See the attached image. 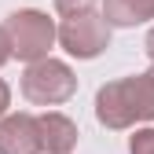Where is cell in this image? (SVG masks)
<instances>
[{
	"instance_id": "7c38bea8",
	"label": "cell",
	"mask_w": 154,
	"mask_h": 154,
	"mask_svg": "<svg viewBox=\"0 0 154 154\" xmlns=\"http://www.w3.org/2000/svg\"><path fill=\"white\" fill-rule=\"evenodd\" d=\"M147 55H150V63H154V29L147 33Z\"/></svg>"
},
{
	"instance_id": "8992f818",
	"label": "cell",
	"mask_w": 154,
	"mask_h": 154,
	"mask_svg": "<svg viewBox=\"0 0 154 154\" xmlns=\"http://www.w3.org/2000/svg\"><path fill=\"white\" fill-rule=\"evenodd\" d=\"M37 128H41V150L44 154H70L77 147V125L59 110L37 114Z\"/></svg>"
},
{
	"instance_id": "7a4b0ae2",
	"label": "cell",
	"mask_w": 154,
	"mask_h": 154,
	"mask_svg": "<svg viewBox=\"0 0 154 154\" xmlns=\"http://www.w3.org/2000/svg\"><path fill=\"white\" fill-rule=\"evenodd\" d=\"M4 29H8V41H11V59H44L48 48L55 44V22L37 11V8H22V11H11L4 18Z\"/></svg>"
},
{
	"instance_id": "9c48e42d",
	"label": "cell",
	"mask_w": 154,
	"mask_h": 154,
	"mask_svg": "<svg viewBox=\"0 0 154 154\" xmlns=\"http://www.w3.org/2000/svg\"><path fill=\"white\" fill-rule=\"evenodd\" d=\"M92 4H95V0H55V11H59V15H81V11H92Z\"/></svg>"
},
{
	"instance_id": "30bf717a",
	"label": "cell",
	"mask_w": 154,
	"mask_h": 154,
	"mask_svg": "<svg viewBox=\"0 0 154 154\" xmlns=\"http://www.w3.org/2000/svg\"><path fill=\"white\" fill-rule=\"evenodd\" d=\"M8 59H11V41H8V29L0 26V66H4Z\"/></svg>"
},
{
	"instance_id": "277c9868",
	"label": "cell",
	"mask_w": 154,
	"mask_h": 154,
	"mask_svg": "<svg viewBox=\"0 0 154 154\" xmlns=\"http://www.w3.org/2000/svg\"><path fill=\"white\" fill-rule=\"evenodd\" d=\"M59 44L73 55V59H95L99 51L110 48V22L103 18V11H81L63 18V26L55 29Z\"/></svg>"
},
{
	"instance_id": "5b68a950",
	"label": "cell",
	"mask_w": 154,
	"mask_h": 154,
	"mask_svg": "<svg viewBox=\"0 0 154 154\" xmlns=\"http://www.w3.org/2000/svg\"><path fill=\"white\" fill-rule=\"evenodd\" d=\"M0 154H44L37 114H11L0 121Z\"/></svg>"
},
{
	"instance_id": "8fae6325",
	"label": "cell",
	"mask_w": 154,
	"mask_h": 154,
	"mask_svg": "<svg viewBox=\"0 0 154 154\" xmlns=\"http://www.w3.org/2000/svg\"><path fill=\"white\" fill-rule=\"evenodd\" d=\"M8 103H11V88L0 81V118H4V110H8Z\"/></svg>"
},
{
	"instance_id": "52a82bcc",
	"label": "cell",
	"mask_w": 154,
	"mask_h": 154,
	"mask_svg": "<svg viewBox=\"0 0 154 154\" xmlns=\"http://www.w3.org/2000/svg\"><path fill=\"white\" fill-rule=\"evenodd\" d=\"M103 18L110 26H140L154 18V0H103Z\"/></svg>"
},
{
	"instance_id": "3957f363",
	"label": "cell",
	"mask_w": 154,
	"mask_h": 154,
	"mask_svg": "<svg viewBox=\"0 0 154 154\" xmlns=\"http://www.w3.org/2000/svg\"><path fill=\"white\" fill-rule=\"evenodd\" d=\"M77 92V77L59 59H33L22 73V95L37 106H59Z\"/></svg>"
},
{
	"instance_id": "ba28073f",
	"label": "cell",
	"mask_w": 154,
	"mask_h": 154,
	"mask_svg": "<svg viewBox=\"0 0 154 154\" xmlns=\"http://www.w3.org/2000/svg\"><path fill=\"white\" fill-rule=\"evenodd\" d=\"M128 154H154V128H143L128 140Z\"/></svg>"
},
{
	"instance_id": "6da1fadb",
	"label": "cell",
	"mask_w": 154,
	"mask_h": 154,
	"mask_svg": "<svg viewBox=\"0 0 154 154\" xmlns=\"http://www.w3.org/2000/svg\"><path fill=\"white\" fill-rule=\"evenodd\" d=\"M95 118L114 132L136 121H150L154 118V70L103 85L95 95Z\"/></svg>"
}]
</instances>
